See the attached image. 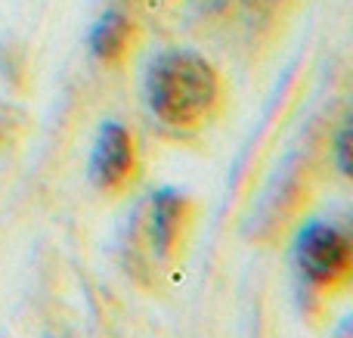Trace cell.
I'll return each mask as SVG.
<instances>
[{"mask_svg": "<svg viewBox=\"0 0 353 338\" xmlns=\"http://www.w3.org/2000/svg\"><path fill=\"white\" fill-rule=\"evenodd\" d=\"M146 106L165 128L195 134L226 106V81L211 59L195 50H165L146 72Z\"/></svg>", "mask_w": 353, "mask_h": 338, "instance_id": "cell-1", "label": "cell"}, {"mask_svg": "<svg viewBox=\"0 0 353 338\" xmlns=\"http://www.w3.org/2000/svg\"><path fill=\"white\" fill-rule=\"evenodd\" d=\"M294 267L304 279L307 295L329 298L347 292L353 283V242L335 221L313 217L294 239Z\"/></svg>", "mask_w": 353, "mask_h": 338, "instance_id": "cell-2", "label": "cell"}, {"mask_svg": "<svg viewBox=\"0 0 353 338\" xmlns=\"http://www.w3.org/2000/svg\"><path fill=\"white\" fill-rule=\"evenodd\" d=\"M195 215H199L195 199H189L186 192H176V190L152 192L149 202L143 205V215H140L143 242H146L149 255L161 267H174L183 258L195 227Z\"/></svg>", "mask_w": 353, "mask_h": 338, "instance_id": "cell-3", "label": "cell"}, {"mask_svg": "<svg viewBox=\"0 0 353 338\" xmlns=\"http://www.w3.org/2000/svg\"><path fill=\"white\" fill-rule=\"evenodd\" d=\"M140 177V149L128 124L105 121L90 152V183L103 196L118 199Z\"/></svg>", "mask_w": 353, "mask_h": 338, "instance_id": "cell-4", "label": "cell"}, {"mask_svg": "<svg viewBox=\"0 0 353 338\" xmlns=\"http://www.w3.org/2000/svg\"><path fill=\"white\" fill-rule=\"evenodd\" d=\"M137 41H140V31H137V22L124 12L112 10L103 12L97 19V25L90 28V53L93 59L99 62L103 68H124L130 62L137 50Z\"/></svg>", "mask_w": 353, "mask_h": 338, "instance_id": "cell-5", "label": "cell"}, {"mask_svg": "<svg viewBox=\"0 0 353 338\" xmlns=\"http://www.w3.org/2000/svg\"><path fill=\"white\" fill-rule=\"evenodd\" d=\"M22 134H25V115L19 109H12L10 103L0 99V146L16 143Z\"/></svg>", "mask_w": 353, "mask_h": 338, "instance_id": "cell-6", "label": "cell"}, {"mask_svg": "<svg viewBox=\"0 0 353 338\" xmlns=\"http://www.w3.org/2000/svg\"><path fill=\"white\" fill-rule=\"evenodd\" d=\"M335 152H338V171L350 177V128L344 124L335 137Z\"/></svg>", "mask_w": 353, "mask_h": 338, "instance_id": "cell-7", "label": "cell"}]
</instances>
